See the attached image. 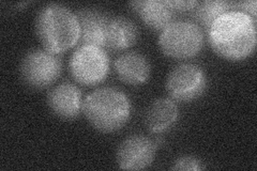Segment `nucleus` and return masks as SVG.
<instances>
[{
	"label": "nucleus",
	"instance_id": "nucleus-11",
	"mask_svg": "<svg viewBox=\"0 0 257 171\" xmlns=\"http://www.w3.org/2000/svg\"><path fill=\"white\" fill-rule=\"evenodd\" d=\"M114 70L118 78L130 86H141L147 83L151 73L148 59L138 52L120 55L114 62Z\"/></svg>",
	"mask_w": 257,
	"mask_h": 171
},
{
	"label": "nucleus",
	"instance_id": "nucleus-13",
	"mask_svg": "<svg viewBox=\"0 0 257 171\" xmlns=\"http://www.w3.org/2000/svg\"><path fill=\"white\" fill-rule=\"evenodd\" d=\"M179 117L178 106L171 99H158L150 104L145 115V125L151 133H165L176 124Z\"/></svg>",
	"mask_w": 257,
	"mask_h": 171
},
{
	"label": "nucleus",
	"instance_id": "nucleus-12",
	"mask_svg": "<svg viewBox=\"0 0 257 171\" xmlns=\"http://www.w3.org/2000/svg\"><path fill=\"white\" fill-rule=\"evenodd\" d=\"M128 6L144 24L154 30L162 31L176 21V12L163 0H136Z\"/></svg>",
	"mask_w": 257,
	"mask_h": 171
},
{
	"label": "nucleus",
	"instance_id": "nucleus-3",
	"mask_svg": "<svg viewBox=\"0 0 257 171\" xmlns=\"http://www.w3.org/2000/svg\"><path fill=\"white\" fill-rule=\"evenodd\" d=\"M82 111L96 131L114 133L130 120L132 104L124 92L112 87H102L86 96Z\"/></svg>",
	"mask_w": 257,
	"mask_h": 171
},
{
	"label": "nucleus",
	"instance_id": "nucleus-9",
	"mask_svg": "<svg viewBox=\"0 0 257 171\" xmlns=\"http://www.w3.org/2000/svg\"><path fill=\"white\" fill-rule=\"evenodd\" d=\"M80 89L71 83H62L48 92L46 102L55 116L71 121L78 118L83 108Z\"/></svg>",
	"mask_w": 257,
	"mask_h": 171
},
{
	"label": "nucleus",
	"instance_id": "nucleus-6",
	"mask_svg": "<svg viewBox=\"0 0 257 171\" xmlns=\"http://www.w3.org/2000/svg\"><path fill=\"white\" fill-rule=\"evenodd\" d=\"M62 71L58 55L46 50H32L23 57L20 74L24 84L32 89L48 88L57 80Z\"/></svg>",
	"mask_w": 257,
	"mask_h": 171
},
{
	"label": "nucleus",
	"instance_id": "nucleus-17",
	"mask_svg": "<svg viewBox=\"0 0 257 171\" xmlns=\"http://www.w3.org/2000/svg\"><path fill=\"white\" fill-rule=\"evenodd\" d=\"M165 3L176 13L192 11L198 4L196 0H165Z\"/></svg>",
	"mask_w": 257,
	"mask_h": 171
},
{
	"label": "nucleus",
	"instance_id": "nucleus-16",
	"mask_svg": "<svg viewBox=\"0 0 257 171\" xmlns=\"http://www.w3.org/2000/svg\"><path fill=\"white\" fill-rule=\"evenodd\" d=\"M171 169L175 171H199L205 169V166H203V162L196 157L182 156L174 162V166Z\"/></svg>",
	"mask_w": 257,
	"mask_h": 171
},
{
	"label": "nucleus",
	"instance_id": "nucleus-10",
	"mask_svg": "<svg viewBox=\"0 0 257 171\" xmlns=\"http://www.w3.org/2000/svg\"><path fill=\"white\" fill-rule=\"evenodd\" d=\"M75 14L80 27L79 42L82 45H93L105 50L110 16L99 9L90 8L78 10Z\"/></svg>",
	"mask_w": 257,
	"mask_h": 171
},
{
	"label": "nucleus",
	"instance_id": "nucleus-1",
	"mask_svg": "<svg viewBox=\"0 0 257 171\" xmlns=\"http://www.w3.org/2000/svg\"><path fill=\"white\" fill-rule=\"evenodd\" d=\"M213 52L228 61H241L251 56L256 47L255 21L240 11L223 14L208 30Z\"/></svg>",
	"mask_w": 257,
	"mask_h": 171
},
{
	"label": "nucleus",
	"instance_id": "nucleus-5",
	"mask_svg": "<svg viewBox=\"0 0 257 171\" xmlns=\"http://www.w3.org/2000/svg\"><path fill=\"white\" fill-rule=\"evenodd\" d=\"M69 69L77 84L87 87L96 86L108 75V55L104 48L82 45L71 56Z\"/></svg>",
	"mask_w": 257,
	"mask_h": 171
},
{
	"label": "nucleus",
	"instance_id": "nucleus-8",
	"mask_svg": "<svg viewBox=\"0 0 257 171\" xmlns=\"http://www.w3.org/2000/svg\"><path fill=\"white\" fill-rule=\"evenodd\" d=\"M158 145L145 135H132L119 144L116 160L118 167L124 170H143L148 168L156 157Z\"/></svg>",
	"mask_w": 257,
	"mask_h": 171
},
{
	"label": "nucleus",
	"instance_id": "nucleus-2",
	"mask_svg": "<svg viewBox=\"0 0 257 171\" xmlns=\"http://www.w3.org/2000/svg\"><path fill=\"white\" fill-rule=\"evenodd\" d=\"M35 29L44 50L55 55L71 50L79 42L80 27L76 14L63 5L48 4L41 8Z\"/></svg>",
	"mask_w": 257,
	"mask_h": 171
},
{
	"label": "nucleus",
	"instance_id": "nucleus-18",
	"mask_svg": "<svg viewBox=\"0 0 257 171\" xmlns=\"http://www.w3.org/2000/svg\"><path fill=\"white\" fill-rule=\"evenodd\" d=\"M236 8H239V11L247 14L256 22V10H257V3L255 0H248V2H242L236 4Z\"/></svg>",
	"mask_w": 257,
	"mask_h": 171
},
{
	"label": "nucleus",
	"instance_id": "nucleus-4",
	"mask_svg": "<svg viewBox=\"0 0 257 171\" xmlns=\"http://www.w3.org/2000/svg\"><path fill=\"white\" fill-rule=\"evenodd\" d=\"M204 31L196 23L175 21L161 31L158 43L165 56L183 60L197 56L204 46Z\"/></svg>",
	"mask_w": 257,
	"mask_h": 171
},
{
	"label": "nucleus",
	"instance_id": "nucleus-14",
	"mask_svg": "<svg viewBox=\"0 0 257 171\" xmlns=\"http://www.w3.org/2000/svg\"><path fill=\"white\" fill-rule=\"evenodd\" d=\"M139 28L135 23L124 16L111 18L107 28L105 50L121 52L135 45L139 40Z\"/></svg>",
	"mask_w": 257,
	"mask_h": 171
},
{
	"label": "nucleus",
	"instance_id": "nucleus-15",
	"mask_svg": "<svg viewBox=\"0 0 257 171\" xmlns=\"http://www.w3.org/2000/svg\"><path fill=\"white\" fill-rule=\"evenodd\" d=\"M234 8H236V4L223 2V0H205V2H198L196 7L192 10V16L200 26L208 31L220 16L230 11H237Z\"/></svg>",
	"mask_w": 257,
	"mask_h": 171
},
{
	"label": "nucleus",
	"instance_id": "nucleus-7",
	"mask_svg": "<svg viewBox=\"0 0 257 171\" xmlns=\"http://www.w3.org/2000/svg\"><path fill=\"white\" fill-rule=\"evenodd\" d=\"M207 88L204 70L194 63H181L166 78V90L173 100L192 102L203 95Z\"/></svg>",
	"mask_w": 257,
	"mask_h": 171
}]
</instances>
